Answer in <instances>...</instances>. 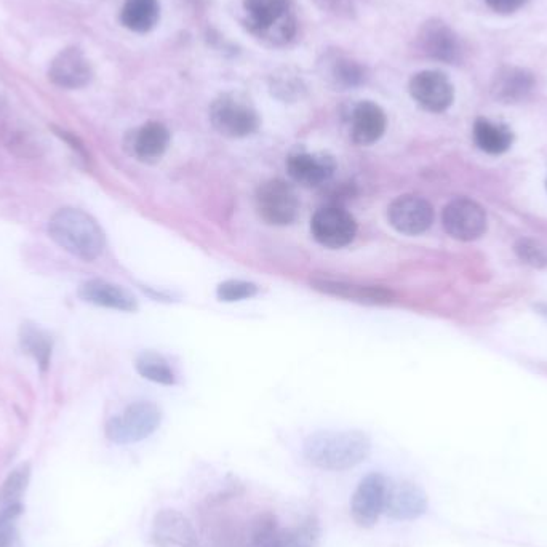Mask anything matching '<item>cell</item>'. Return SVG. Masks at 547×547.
<instances>
[{"label": "cell", "mask_w": 547, "mask_h": 547, "mask_svg": "<svg viewBox=\"0 0 547 547\" xmlns=\"http://www.w3.org/2000/svg\"><path fill=\"white\" fill-rule=\"evenodd\" d=\"M304 458L322 471H348L367 460L372 440L360 431H319L304 440Z\"/></svg>", "instance_id": "cell-1"}, {"label": "cell", "mask_w": 547, "mask_h": 547, "mask_svg": "<svg viewBox=\"0 0 547 547\" xmlns=\"http://www.w3.org/2000/svg\"><path fill=\"white\" fill-rule=\"evenodd\" d=\"M48 236L64 252L88 263L98 260L106 248L103 228L80 208L64 207L53 213Z\"/></svg>", "instance_id": "cell-2"}, {"label": "cell", "mask_w": 547, "mask_h": 547, "mask_svg": "<svg viewBox=\"0 0 547 547\" xmlns=\"http://www.w3.org/2000/svg\"><path fill=\"white\" fill-rule=\"evenodd\" d=\"M248 31L272 45H284L296 32L290 0H245Z\"/></svg>", "instance_id": "cell-3"}, {"label": "cell", "mask_w": 547, "mask_h": 547, "mask_svg": "<svg viewBox=\"0 0 547 547\" xmlns=\"http://www.w3.org/2000/svg\"><path fill=\"white\" fill-rule=\"evenodd\" d=\"M162 412L152 402H135L106 423V437L119 445L136 444L159 429Z\"/></svg>", "instance_id": "cell-4"}, {"label": "cell", "mask_w": 547, "mask_h": 547, "mask_svg": "<svg viewBox=\"0 0 547 547\" xmlns=\"http://www.w3.org/2000/svg\"><path fill=\"white\" fill-rule=\"evenodd\" d=\"M210 122L216 132L228 138H245L260 127L255 109L236 95H221L210 108Z\"/></svg>", "instance_id": "cell-5"}, {"label": "cell", "mask_w": 547, "mask_h": 547, "mask_svg": "<svg viewBox=\"0 0 547 547\" xmlns=\"http://www.w3.org/2000/svg\"><path fill=\"white\" fill-rule=\"evenodd\" d=\"M256 212L272 226H287L296 220L300 202L290 184L284 180H269L256 189Z\"/></svg>", "instance_id": "cell-6"}, {"label": "cell", "mask_w": 547, "mask_h": 547, "mask_svg": "<svg viewBox=\"0 0 547 547\" xmlns=\"http://www.w3.org/2000/svg\"><path fill=\"white\" fill-rule=\"evenodd\" d=\"M311 232L320 245L327 248H343L351 244L357 234V223L344 208L330 205L320 208L312 216Z\"/></svg>", "instance_id": "cell-7"}, {"label": "cell", "mask_w": 547, "mask_h": 547, "mask_svg": "<svg viewBox=\"0 0 547 547\" xmlns=\"http://www.w3.org/2000/svg\"><path fill=\"white\" fill-rule=\"evenodd\" d=\"M442 223L453 239L471 242L484 236L487 231V215L484 208L471 199H455L444 208Z\"/></svg>", "instance_id": "cell-8"}, {"label": "cell", "mask_w": 547, "mask_h": 547, "mask_svg": "<svg viewBox=\"0 0 547 547\" xmlns=\"http://www.w3.org/2000/svg\"><path fill=\"white\" fill-rule=\"evenodd\" d=\"M388 484L380 472H372L360 480L351 500L352 519L359 527L372 528L380 520L386 506Z\"/></svg>", "instance_id": "cell-9"}, {"label": "cell", "mask_w": 547, "mask_h": 547, "mask_svg": "<svg viewBox=\"0 0 547 547\" xmlns=\"http://www.w3.org/2000/svg\"><path fill=\"white\" fill-rule=\"evenodd\" d=\"M388 220L392 228L405 236H418L431 228L434 223V208L424 197H397L388 208Z\"/></svg>", "instance_id": "cell-10"}, {"label": "cell", "mask_w": 547, "mask_h": 547, "mask_svg": "<svg viewBox=\"0 0 547 547\" xmlns=\"http://www.w3.org/2000/svg\"><path fill=\"white\" fill-rule=\"evenodd\" d=\"M413 100L429 112L447 111L455 100V88L439 71L418 72L408 85Z\"/></svg>", "instance_id": "cell-11"}, {"label": "cell", "mask_w": 547, "mask_h": 547, "mask_svg": "<svg viewBox=\"0 0 547 547\" xmlns=\"http://www.w3.org/2000/svg\"><path fill=\"white\" fill-rule=\"evenodd\" d=\"M151 540L156 547H200L191 520L175 509L157 512L152 522Z\"/></svg>", "instance_id": "cell-12"}, {"label": "cell", "mask_w": 547, "mask_h": 547, "mask_svg": "<svg viewBox=\"0 0 547 547\" xmlns=\"http://www.w3.org/2000/svg\"><path fill=\"white\" fill-rule=\"evenodd\" d=\"M428 495L424 493L420 485L402 480L388 484L386 492V506L384 512L391 519L408 522V520L420 519L428 511Z\"/></svg>", "instance_id": "cell-13"}, {"label": "cell", "mask_w": 547, "mask_h": 547, "mask_svg": "<svg viewBox=\"0 0 547 547\" xmlns=\"http://www.w3.org/2000/svg\"><path fill=\"white\" fill-rule=\"evenodd\" d=\"M421 52L432 60L453 64L460 60L461 44L447 23L442 20H429L421 26L418 34Z\"/></svg>", "instance_id": "cell-14"}, {"label": "cell", "mask_w": 547, "mask_h": 547, "mask_svg": "<svg viewBox=\"0 0 547 547\" xmlns=\"http://www.w3.org/2000/svg\"><path fill=\"white\" fill-rule=\"evenodd\" d=\"M93 71L90 61L79 48H66L50 64L48 77L53 84L66 90L85 87L92 80Z\"/></svg>", "instance_id": "cell-15"}, {"label": "cell", "mask_w": 547, "mask_h": 547, "mask_svg": "<svg viewBox=\"0 0 547 547\" xmlns=\"http://www.w3.org/2000/svg\"><path fill=\"white\" fill-rule=\"evenodd\" d=\"M80 300L95 304L98 308L114 309V311L135 312L138 301L132 293L120 285L112 284L108 280L90 279L80 285Z\"/></svg>", "instance_id": "cell-16"}, {"label": "cell", "mask_w": 547, "mask_h": 547, "mask_svg": "<svg viewBox=\"0 0 547 547\" xmlns=\"http://www.w3.org/2000/svg\"><path fill=\"white\" fill-rule=\"evenodd\" d=\"M288 173L304 188H316L327 183L336 170L335 160L327 154L300 152L288 157Z\"/></svg>", "instance_id": "cell-17"}, {"label": "cell", "mask_w": 547, "mask_h": 547, "mask_svg": "<svg viewBox=\"0 0 547 547\" xmlns=\"http://www.w3.org/2000/svg\"><path fill=\"white\" fill-rule=\"evenodd\" d=\"M533 88L535 77L528 69L503 66L493 77L492 96L500 103H520L528 98Z\"/></svg>", "instance_id": "cell-18"}, {"label": "cell", "mask_w": 547, "mask_h": 547, "mask_svg": "<svg viewBox=\"0 0 547 547\" xmlns=\"http://www.w3.org/2000/svg\"><path fill=\"white\" fill-rule=\"evenodd\" d=\"M386 114L378 104L362 101L352 112L351 138L359 146H370L386 132Z\"/></svg>", "instance_id": "cell-19"}, {"label": "cell", "mask_w": 547, "mask_h": 547, "mask_svg": "<svg viewBox=\"0 0 547 547\" xmlns=\"http://www.w3.org/2000/svg\"><path fill=\"white\" fill-rule=\"evenodd\" d=\"M170 144V132L164 124L148 122L133 133L130 148L132 154L144 164H154L164 157Z\"/></svg>", "instance_id": "cell-20"}, {"label": "cell", "mask_w": 547, "mask_h": 547, "mask_svg": "<svg viewBox=\"0 0 547 547\" xmlns=\"http://www.w3.org/2000/svg\"><path fill=\"white\" fill-rule=\"evenodd\" d=\"M312 287L325 293V295L340 296L349 301H357L364 304H386L391 303V290L383 287H368V285L348 284L341 280L319 279L312 280Z\"/></svg>", "instance_id": "cell-21"}, {"label": "cell", "mask_w": 547, "mask_h": 547, "mask_svg": "<svg viewBox=\"0 0 547 547\" xmlns=\"http://www.w3.org/2000/svg\"><path fill=\"white\" fill-rule=\"evenodd\" d=\"M18 340L24 354L36 360L40 372H47L53 354V338L50 333L45 332L44 328H40L34 322L26 320L20 325Z\"/></svg>", "instance_id": "cell-22"}, {"label": "cell", "mask_w": 547, "mask_h": 547, "mask_svg": "<svg viewBox=\"0 0 547 547\" xmlns=\"http://www.w3.org/2000/svg\"><path fill=\"white\" fill-rule=\"evenodd\" d=\"M472 135L477 148L492 156L504 154L514 143V133L506 125L495 124L488 119H477Z\"/></svg>", "instance_id": "cell-23"}, {"label": "cell", "mask_w": 547, "mask_h": 547, "mask_svg": "<svg viewBox=\"0 0 547 547\" xmlns=\"http://www.w3.org/2000/svg\"><path fill=\"white\" fill-rule=\"evenodd\" d=\"M159 16L157 0H127L120 12V21L130 31L149 32L156 28Z\"/></svg>", "instance_id": "cell-24"}, {"label": "cell", "mask_w": 547, "mask_h": 547, "mask_svg": "<svg viewBox=\"0 0 547 547\" xmlns=\"http://www.w3.org/2000/svg\"><path fill=\"white\" fill-rule=\"evenodd\" d=\"M284 528L272 514H260L252 520L245 535L244 543L239 547H282Z\"/></svg>", "instance_id": "cell-25"}, {"label": "cell", "mask_w": 547, "mask_h": 547, "mask_svg": "<svg viewBox=\"0 0 547 547\" xmlns=\"http://www.w3.org/2000/svg\"><path fill=\"white\" fill-rule=\"evenodd\" d=\"M136 372L152 383L173 386L176 383L175 372L167 360L156 352H143L136 359Z\"/></svg>", "instance_id": "cell-26"}, {"label": "cell", "mask_w": 547, "mask_h": 547, "mask_svg": "<svg viewBox=\"0 0 547 547\" xmlns=\"http://www.w3.org/2000/svg\"><path fill=\"white\" fill-rule=\"evenodd\" d=\"M29 479H31V464L21 463L20 466H16L0 487V508L8 504L20 503L21 496L28 488Z\"/></svg>", "instance_id": "cell-27"}, {"label": "cell", "mask_w": 547, "mask_h": 547, "mask_svg": "<svg viewBox=\"0 0 547 547\" xmlns=\"http://www.w3.org/2000/svg\"><path fill=\"white\" fill-rule=\"evenodd\" d=\"M332 77L338 87H359L367 80V68L362 66L359 61L351 60L346 56H338L336 60H333Z\"/></svg>", "instance_id": "cell-28"}, {"label": "cell", "mask_w": 547, "mask_h": 547, "mask_svg": "<svg viewBox=\"0 0 547 547\" xmlns=\"http://www.w3.org/2000/svg\"><path fill=\"white\" fill-rule=\"evenodd\" d=\"M23 504L13 503L0 508V547H24L16 519L23 514Z\"/></svg>", "instance_id": "cell-29"}, {"label": "cell", "mask_w": 547, "mask_h": 547, "mask_svg": "<svg viewBox=\"0 0 547 547\" xmlns=\"http://www.w3.org/2000/svg\"><path fill=\"white\" fill-rule=\"evenodd\" d=\"M319 546V527L312 519L304 520L298 527L284 530L282 547H317Z\"/></svg>", "instance_id": "cell-30"}, {"label": "cell", "mask_w": 547, "mask_h": 547, "mask_svg": "<svg viewBox=\"0 0 547 547\" xmlns=\"http://www.w3.org/2000/svg\"><path fill=\"white\" fill-rule=\"evenodd\" d=\"M218 298L226 303H234V301L248 300L258 293V287L252 282L245 280H228L218 287Z\"/></svg>", "instance_id": "cell-31"}, {"label": "cell", "mask_w": 547, "mask_h": 547, "mask_svg": "<svg viewBox=\"0 0 547 547\" xmlns=\"http://www.w3.org/2000/svg\"><path fill=\"white\" fill-rule=\"evenodd\" d=\"M516 253L520 260L533 268L547 266V247L532 239H522L517 242Z\"/></svg>", "instance_id": "cell-32"}, {"label": "cell", "mask_w": 547, "mask_h": 547, "mask_svg": "<svg viewBox=\"0 0 547 547\" xmlns=\"http://www.w3.org/2000/svg\"><path fill=\"white\" fill-rule=\"evenodd\" d=\"M317 7L324 12L333 13L336 16L351 18L354 15V4L352 0H314Z\"/></svg>", "instance_id": "cell-33"}, {"label": "cell", "mask_w": 547, "mask_h": 547, "mask_svg": "<svg viewBox=\"0 0 547 547\" xmlns=\"http://www.w3.org/2000/svg\"><path fill=\"white\" fill-rule=\"evenodd\" d=\"M488 7L495 10L496 13L501 15H509L519 10L520 7H524L527 4V0H485Z\"/></svg>", "instance_id": "cell-34"}, {"label": "cell", "mask_w": 547, "mask_h": 547, "mask_svg": "<svg viewBox=\"0 0 547 547\" xmlns=\"http://www.w3.org/2000/svg\"><path fill=\"white\" fill-rule=\"evenodd\" d=\"M56 135L60 136L61 140L66 141V143L71 146L72 151H76L77 156L82 157V160L88 162L90 157H88V152L85 151V146L82 144V141L77 138V136L72 135V133L64 132L60 128H55Z\"/></svg>", "instance_id": "cell-35"}, {"label": "cell", "mask_w": 547, "mask_h": 547, "mask_svg": "<svg viewBox=\"0 0 547 547\" xmlns=\"http://www.w3.org/2000/svg\"><path fill=\"white\" fill-rule=\"evenodd\" d=\"M5 101H7V90H5L4 80L0 79V112L4 109Z\"/></svg>", "instance_id": "cell-36"}, {"label": "cell", "mask_w": 547, "mask_h": 547, "mask_svg": "<svg viewBox=\"0 0 547 547\" xmlns=\"http://www.w3.org/2000/svg\"><path fill=\"white\" fill-rule=\"evenodd\" d=\"M546 186H547V181H546Z\"/></svg>", "instance_id": "cell-37"}]
</instances>
